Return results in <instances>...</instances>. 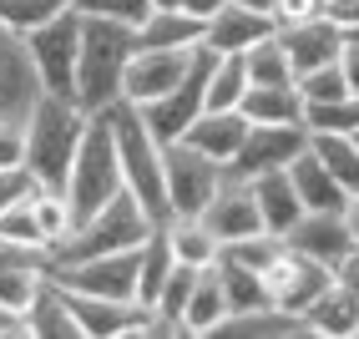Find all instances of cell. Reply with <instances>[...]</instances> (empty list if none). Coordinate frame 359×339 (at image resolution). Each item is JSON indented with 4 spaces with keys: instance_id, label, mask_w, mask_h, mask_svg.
<instances>
[{
    "instance_id": "6da1fadb",
    "label": "cell",
    "mask_w": 359,
    "mask_h": 339,
    "mask_svg": "<svg viewBox=\"0 0 359 339\" xmlns=\"http://www.w3.org/2000/svg\"><path fill=\"white\" fill-rule=\"evenodd\" d=\"M137 51V26L111 15L81 11V51H76V102L86 112H102L122 102V71Z\"/></svg>"
},
{
    "instance_id": "7a4b0ae2",
    "label": "cell",
    "mask_w": 359,
    "mask_h": 339,
    "mask_svg": "<svg viewBox=\"0 0 359 339\" xmlns=\"http://www.w3.org/2000/svg\"><path fill=\"white\" fill-rule=\"evenodd\" d=\"M86 117L91 112L76 96H51V91L31 107V117H26V173H31V182L66 187L76 142L86 132Z\"/></svg>"
},
{
    "instance_id": "3957f363",
    "label": "cell",
    "mask_w": 359,
    "mask_h": 339,
    "mask_svg": "<svg viewBox=\"0 0 359 339\" xmlns=\"http://www.w3.org/2000/svg\"><path fill=\"white\" fill-rule=\"evenodd\" d=\"M107 122L116 137V157H122V187L142 203V213L162 223L167 218V182H162V142L152 137V127L142 122V112L132 102H111Z\"/></svg>"
},
{
    "instance_id": "277c9868",
    "label": "cell",
    "mask_w": 359,
    "mask_h": 339,
    "mask_svg": "<svg viewBox=\"0 0 359 339\" xmlns=\"http://www.w3.org/2000/svg\"><path fill=\"white\" fill-rule=\"evenodd\" d=\"M122 192V157H116V137L107 122V107L86 117V132L76 142V157H71V173H66V203L71 218H86L97 213L102 203H111Z\"/></svg>"
},
{
    "instance_id": "5b68a950",
    "label": "cell",
    "mask_w": 359,
    "mask_h": 339,
    "mask_svg": "<svg viewBox=\"0 0 359 339\" xmlns=\"http://www.w3.org/2000/svg\"><path fill=\"white\" fill-rule=\"evenodd\" d=\"M152 228H157V223L142 213V203L122 187V192H116L111 203H102L97 213L76 218L71 233L61 238L51 253H56V263H76V258H97V253H122V248H142V238H147Z\"/></svg>"
},
{
    "instance_id": "8992f818",
    "label": "cell",
    "mask_w": 359,
    "mask_h": 339,
    "mask_svg": "<svg viewBox=\"0 0 359 339\" xmlns=\"http://www.w3.org/2000/svg\"><path fill=\"white\" fill-rule=\"evenodd\" d=\"M36 77L51 96H76V51H81V11L71 6L61 15H51L46 26L26 31Z\"/></svg>"
},
{
    "instance_id": "52a82bcc",
    "label": "cell",
    "mask_w": 359,
    "mask_h": 339,
    "mask_svg": "<svg viewBox=\"0 0 359 339\" xmlns=\"http://www.w3.org/2000/svg\"><path fill=\"white\" fill-rule=\"evenodd\" d=\"M228 178L223 162L203 157L187 142H162V182H167V218L172 213H203L208 198L218 192V182Z\"/></svg>"
},
{
    "instance_id": "ba28073f",
    "label": "cell",
    "mask_w": 359,
    "mask_h": 339,
    "mask_svg": "<svg viewBox=\"0 0 359 339\" xmlns=\"http://www.w3.org/2000/svg\"><path fill=\"white\" fill-rule=\"evenodd\" d=\"M334 284V269L319 258H309L289 244H278V253L269 258V269H263V288H269V304L294 314V319H304V309L314 304L324 288Z\"/></svg>"
},
{
    "instance_id": "9c48e42d",
    "label": "cell",
    "mask_w": 359,
    "mask_h": 339,
    "mask_svg": "<svg viewBox=\"0 0 359 339\" xmlns=\"http://www.w3.org/2000/svg\"><path fill=\"white\" fill-rule=\"evenodd\" d=\"M212 61H218V51H212V46H198V51H193V66H187V77H182L172 91H167V96H157V102H147V107H137L142 122L152 127L157 142H177V137L187 132V122L203 112Z\"/></svg>"
},
{
    "instance_id": "30bf717a",
    "label": "cell",
    "mask_w": 359,
    "mask_h": 339,
    "mask_svg": "<svg viewBox=\"0 0 359 339\" xmlns=\"http://www.w3.org/2000/svg\"><path fill=\"white\" fill-rule=\"evenodd\" d=\"M304 147H309V127L304 122H248L243 147H238L233 162H228V178L248 182L258 173H278V167H289Z\"/></svg>"
},
{
    "instance_id": "8fae6325",
    "label": "cell",
    "mask_w": 359,
    "mask_h": 339,
    "mask_svg": "<svg viewBox=\"0 0 359 339\" xmlns=\"http://www.w3.org/2000/svg\"><path fill=\"white\" fill-rule=\"evenodd\" d=\"M41 96H46V86L36 77L26 36L0 20V122H26Z\"/></svg>"
},
{
    "instance_id": "7c38bea8",
    "label": "cell",
    "mask_w": 359,
    "mask_h": 339,
    "mask_svg": "<svg viewBox=\"0 0 359 339\" xmlns=\"http://www.w3.org/2000/svg\"><path fill=\"white\" fill-rule=\"evenodd\" d=\"M71 304L81 339H122V334H152V309L142 299H102V294H76L61 288Z\"/></svg>"
},
{
    "instance_id": "4fadbf2b",
    "label": "cell",
    "mask_w": 359,
    "mask_h": 339,
    "mask_svg": "<svg viewBox=\"0 0 359 339\" xmlns=\"http://www.w3.org/2000/svg\"><path fill=\"white\" fill-rule=\"evenodd\" d=\"M51 279L76 294H102V299H137V248L122 253H97L76 263H56Z\"/></svg>"
},
{
    "instance_id": "5bb4252c",
    "label": "cell",
    "mask_w": 359,
    "mask_h": 339,
    "mask_svg": "<svg viewBox=\"0 0 359 339\" xmlns=\"http://www.w3.org/2000/svg\"><path fill=\"white\" fill-rule=\"evenodd\" d=\"M193 51L198 46H187V51H162V46H137L127 71H122V102L132 107H147L157 96H167L182 77L187 66H193Z\"/></svg>"
},
{
    "instance_id": "9a60e30c",
    "label": "cell",
    "mask_w": 359,
    "mask_h": 339,
    "mask_svg": "<svg viewBox=\"0 0 359 339\" xmlns=\"http://www.w3.org/2000/svg\"><path fill=\"white\" fill-rule=\"evenodd\" d=\"M198 218H203L212 233H218V244H238V238H248V233H263L253 187H248L243 178H223L218 192L208 198V208H203Z\"/></svg>"
},
{
    "instance_id": "2e32d148",
    "label": "cell",
    "mask_w": 359,
    "mask_h": 339,
    "mask_svg": "<svg viewBox=\"0 0 359 339\" xmlns=\"http://www.w3.org/2000/svg\"><path fill=\"white\" fill-rule=\"evenodd\" d=\"M278 46H283V56H289L294 77H304V71L329 66L334 56H339L344 31L334 26L329 15H314V20H299V26H278Z\"/></svg>"
},
{
    "instance_id": "e0dca14e",
    "label": "cell",
    "mask_w": 359,
    "mask_h": 339,
    "mask_svg": "<svg viewBox=\"0 0 359 339\" xmlns=\"http://www.w3.org/2000/svg\"><path fill=\"white\" fill-rule=\"evenodd\" d=\"M273 31H278L273 15L248 11V6H238V0H223V11L208 15V36H203V46H212L218 56H243L253 41L273 36Z\"/></svg>"
},
{
    "instance_id": "ac0fdd59",
    "label": "cell",
    "mask_w": 359,
    "mask_h": 339,
    "mask_svg": "<svg viewBox=\"0 0 359 339\" xmlns=\"http://www.w3.org/2000/svg\"><path fill=\"white\" fill-rule=\"evenodd\" d=\"M243 132H248V117L238 112V107H223V112H212V107H203L193 122H187V132H182V142L187 147H198L203 157H212V162H233V152L243 147Z\"/></svg>"
},
{
    "instance_id": "d6986e66",
    "label": "cell",
    "mask_w": 359,
    "mask_h": 339,
    "mask_svg": "<svg viewBox=\"0 0 359 339\" xmlns=\"http://www.w3.org/2000/svg\"><path fill=\"white\" fill-rule=\"evenodd\" d=\"M283 244L299 248V253H309V258H319V263H329V269H339V258L354 248V238L344 228V213L334 208V213H304L299 223L289 228Z\"/></svg>"
},
{
    "instance_id": "ffe728a7",
    "label": "cell",
    "mask_w": 359,
    "mask_h": 339,
    "mask_svg": "<svg viewBox=\"0 0 359 339\" xmlns=\"http://www.w3.org/2000/svg\"><path fill=\"white\" fill-rule=\"evenodd\" d=\"M248 187H253V203H258V218H263V233L289 238V228L304 218V203L294 192L289 167H278V173H258V178H248Z\"/></svg>"
},
{
    "instance_id": "44dd1931",
    "label": "cell",
    "mask_w": 359,
    "mask_h": 339,
    "mask_svg": "<svg viewBox=\"0 0 359 339\" xmlns=\"http://www.w3.org/2000/svg\"><path fill=\"white\" fill-rule=\"evenodd\" d=\"M157 228H162V238H167V248H172V258L187 263V269H208V263L223 258L218 233H212L198 213H172V218H162Z\"/></svg>"
},
{
    "instance_id": "7402d4cb",
    "label": "cell",
    "mask_w": 359,
    "mask_h": 339,
    "mask_svg": "<svg viewBox=\"0 0 359 339\" xmlns=\"http://www.w3.org/2000/svg\"><path fill=\"white\" fill-rule=\"evenodd\" d=\"M304 334H324V339H354L359 334V294L334 279L324 294L304 309Z\"/></svg>"
},
{
    "instance_id": "603a6c76",
    "label": "cell",
    "mask_w": 359,
    "mask_h": 339,
    "mask_svg": "<svg viewBox=\"0 0 359 339\" xmlns=\"http://www.w3.org/2000/svg\"><path fill=\"white\" fill-rule=\"evenodd\" d=\"M208 20L187 15L177 6H152L137 26V46H162V51H187V46H203Z\"/></svg>"
},
{
    "instance_id": "cb8c5ba5",
    "label": "cell",
    "mask_w": 359,
    "mask_h": 339,
    "mask_svg": "<svg viewBox=\"0 0 359 339\" xmlns=\"http://www.w3.org/2000/svg\"><path fill=\"white\" fill-rule=\"evenodd\" d=\"M228 294H223V279H218V263L198 269L193 279V294H187V309H182V334H218L228 324Z\"/></svg>"
},
{
    "instance_id": "d4e9b609",
    "label": "cell",
    "mask_w": 359,
    "mask_h": 339,
    "mask_svg": "<svg viewBox=\"0 0 359 339\" xmlns=\"http://www.w3.org/2000/svg\"><path fill=\"white\" fill-rule=\"evenodd\" d=\"M289 178H294V192H299L304 213H334V208H344V198H349V192L329 178V167L309 152V147L289 162Z\"/></svg>"
},
{
    "instance_id": "484cf974",
    "label": "cell",
    "mask_w": 359,
    "mask_h": 339,
    "mask_svg": "<svg viewBox=\"0 0 359 339\" xmlns=\"http://www.w3.org/2000/svg\"><path fill=\"white\" fill-rule=\"evenodd\" d=\"M20 334H36V339H81L76 319H71V304L61 294V284L51 279L46 284V294L26 309V319H20Z\"/></svg>"
},
{
    "instance_id": "4316f807",
    "label": "cell",
    "mask_w": 359,
    "mask_h": 339,
    "mask_svg": "<svg viewBox=\"0 0 359 339\" xmlns=\"http://www.w3.org/2000/svg\"><path fill=\"white\" fill-rule=\"evenodd\" d=\"M238 112L248 117V122H304V96L299 86H248Z\"/></svg>"
},
{
    "instance_id": "83f0119b",
    "label": "cell",
    "mask_w": 359,
    "mask_h": 339,
    "mask_svg": "<svg viewBox=\"0 0 359 339\" xmlns=\"http://www.w3.org/2000/svg\"><path fill=\"white\" fill-rule=\"evenodd\" d=\"M309 152L329 167V178L344 192H359V147H354V137H344V132H309Z\"/></svg>"
},
{
    "instance_id": "f1b7e54d",
    "label": "cell",
    "mask_w": 359,
    "mask_h": 339,
    "mask_svg": "<svg viewBox=\"0 0 359 339\" xmlns=\"http://www.w3.org/2000/svg\"><path fill=\"white\" fill-rule=\"evenodd\" d=\"M193 279H198V269H187V263H177L167 274L157 299L147 304L152 309V334H182V309H187V294H193Z\"/></svg>"
},
{
    "instance_id": "f546056e",
    "label": "cell",
    "mask_w": 359,
    "mask_h": 339,
    "mask_svg": "<svg viewBox=\"0 0 359 339\" xmlns=\"http://www.w3.org/2000/svg\"><path fill=\"white\" fill-rule=\"evenodd\" d=\"M26 208H31V218H36V228H41V238L46 244H61V238L71 233V203H66V187H46V182H31L26 187Z\"/></svg>"
},
{
    "instance_id": "4dcf8cb0",
    "label": "cell",
    "mask_w": 359,
    "mask_h": 339,
    "mask_svg": "<svg viewBox=\"0 0 359 339\" xmlns=\"http://www.w3.org/2000/svg\"><path fill=\"white\" fill-rule=\"evenodd\" d=\"M172 269H177V258H172V248H167L162 228H152L147 238H142V248H137V299L152 304L157 288L167 284V274H172Z\"/></svg>"
},
{
    "instance_id": "1f68e13d",
    "label": "cell",
    "mask_w": 359,
    "mask_h": 339,
    "mask_svg": "<svg viewBox=\"0 0 359 339\" xmlns=\"http://www.w3.org/2000/svg\"><path fill=\"white\" fill-rule=\"evenodd\" d=\"M243 71H248V86H289L294 81V66H289V56H283V46H278V31L248 46Z\"/></svg>"
},
{
    "instance_id": "d6a6232c",
    "label": "cell",
    "mask_w": 359,
    "mask_h": 339,
    "mask_svg": "<svg viewBox=\"0 0 359 339\" xmlns=\"http://www.w3.org/2000/svg\"><path fill=\"white\" fill-rule=\"evenodd\" d=\"M218 279H223V294L233 314H253V309H269V288H263V274L243 269L233 258H218Z\"/></svg>"
},
{
    "instance_id": "836d02e7",
    "label": "cell",
    "mask_w": 359,
    "mask_h": 339,
    "mask_svg": "<svg viewBox=\"0 0 359 339\" xmlns=\"http://www.w3.org/2000/svg\"><path fill=\"white\" fill-rule=\"evenodd\" d=\"M46 284H51L46 269H0V309L20 324V319H26V309L46 294Z\"/></svg>"
},
{
    "instance_id": "e575fe53",
    "label": "cell",
    "mask_w": 359,
    "mask_h": 339,
    "mask_svg": "<svg viewBox=\"0 0 359 339\" xmlns=\"http://www.w3.org/2000/svg\"><path fill=\"white\" fill-rule=\"evenodd\" d=\"M243 91H248L243 56H218V61H212V71H208V96H203V107H212V112L238 107V102H243Z\"/></svg>"
},
{
    "instance_id": "d590c367",
    "label": "cell",
    "mask_w": 359,
    "mask_h": 339,
    "mask_svg": "<svg viewBox=\"0 0 359 339\" xmlns=\"http://www.w3.org/2000/svg\"><path fill=\"white\" fill-rule=\"evenodd\" d=\"M304 127L309 132H344V137H354L359 132V96L344 91V96H334V102L304 107Z\"/></svg>"
},
{
    "instance_id": "8d00e7d4",
    "label": "cell",
    "mask_w": 359,
    "mask_h": 339,
    "mask_svg": "<svg viewBox=\"0 0 359 339\" xmlns=\"http://www.w3.org/2000/svg\"><path fill=\"white\" fill-rule=\"evenodd\" d=\"M61 11H71V0H0V20H6L11 31H36V26H46L51 15H61Z\"/></svg>"
},
{
    "instance_id": "74e56055",
    "label": "cell",
    "mask_w": 359,
    "mask_h": 339,
    "mask_svg": "<svg viewBox=\"0 0 359 339\" xmlns=\"http://www.w3.org/2000/svg\"><path fill=\"white\" fill-rule=\"evenodd\" d=\"M299 96H304V107H314V102H334V96H344V77H339V61H329V66H314V71H304V77H294Z\"/></svg>"
},
{
    "instance_id": "f35d334b",
    "label": "cell",
    "mask_w": 359,
    "mask_h": 339,
    "mask_svg": "<svg viewBox=\"0 0 359 339\" xmlns=\"http://www.w3.org/2000/svg\"><path fill=\"white\" fill-rule=\"evenodd\" d=\"M278 244H283V238H273V233H248V238H238V244H223V258L263 274V269H269V258L278 253Z\"/></svg>"
},
{
    "instance_id": "ab89813d",
    "label": "cell",
    "mask_w": 359,
    "mask_h": 339,
    "mask_svg": "<svg viewBox=\"0 0 359 339\" xmlns=\"http://www.w3.org/2000/svg\"><path fill=\"white\" fill-rule=\"evenodd\" d=\"M0 269H56V253L46 244H20V238H6L0 233Z\"/></svg>"
},
{
    "instance_id": "60d3db41",
    "label": "cell",
    "mask_w": 359,
    "mask_h": 339,
    "mask_svg": "<svg viewBox=\"0 0 359 339\" xmlns=\"http://www.w3.org/2000/svg\"><path fill=\"white\" fill-rule=\"evenodd\" d=\"M76 11H86V15H111V20H127V26H142V15L152 11V0H76Z\"/></svg>"
},
{
    "instance_id": "b9f144b4",
    "label": "cell",
    "mask_w": 359,
    "mask_h": 339,
    "mask_svg": "<svg viewBox=\"0 0 359 339\" xmlns=\"http://www.w3.org/2000/svg\"><path fill=\"white\" fill-rule=\"evenodd\" d=\"M0 233H6V238H20V244H46L41 228H36V218H31V208H26V198L0 213ZM46 248H51V244H46Z\"/></svg>"
},
{
    "instance_id": "7bdbcfd3",
    "label": "cell",
    "mask_w": 359,
    "mask_h": 339,
    "mask_svg": "<svg viewBox=\"0 0 359 339\" xmlns=\"http://www.w3.org/2000/svg\"><path fill=\"white\" fill-rule=\"evenodd\" d=\"M0 167H26V122H0Z\"/></svg>"
},
{
    "instance_id": "ee69618b",
    "label": "cell",
    "mask_w": 359,
    "mask_h": 339,
    "mask_svg": "<svg viewBox=\"0 0 359 339\" xmlns=\"http://www.w3.org/2000/svg\"><path fill=\"white\" fill-rule=\"evenodd\" d=\"M314 15H324V0H273V26H299Z\"/></svg>"
},
{
    "instance_id": "f6af8a7d",
    "label": "cell",
    "mask_w": 359,
    "mask_h": 339,
    "mask_svg": "<svg viewBox=\"0 0 359 339\" xmlns=\"http://www.w3.org/2000/svg\"><path fill=\"white\" fill-rule=\"evenodd\" d=\"M26 187H31V173H26V167H0V213L26 198Z\"/></svg>"
},
{
    "instance_id": "bcb514c9",
    "label": "cell",
    "mask_w": 359,
    "mask_h": 339,
    "mask_svg": "<svg viewBox=\"0 0 359 339\" xmlns=\"http://www.w3.org/2000/svg\"><path fill=\"white\" fill-rule=\"evenodd\" d=\"M334 61H339L344 91H354V96H359V41H344V46H339V56H334Z\"/></svg>"
},
{
    "instance_id": "7dc6e473",
    "label": "cell",
    "mask_w": 359,
    "mask_h": 339,
    "mask_svg": "<svg viewBox=\"0 0 359 339\" xmlns=\"http://www.w3.org/2000/svg\"><path fill=\"white\" fill-rule=\"evenodd\" d=\"M324 15L339 31H349V26H359V0H324Z\"/></svg>"
},
{
    "instance_id": "c3c4849f",
    "label": "cell",
    "mask_w": 359,
    "mask_h": 339,
    "mask_svg": "<svg viewBox=\"0 0 359 339\" xmlns=\"http://www.w3.org/2000/svg\"><path fill=\"white\" fill-rule=\"evenodd\" d=\"M334 279H339L344 288H354V294H359V244L339 258V269H334Z\"/></svg>"
},
{
    "instance_id": "681fc988",
    "label": "cell",
    "mask_w": 359,
    "mask_h": 339,
    "mask_svg": "<svg viewBox=\"0 0 359 339\" xmlns=\"http://www.w3.org/2000/svg\"><path fill=\"white\" fill-rule=\"evenodd\" d=\"M177 11H187V15L208 20V15H218V11H223V0H177Z\"/></svg>"
},
{
    "instance_id": "f907efd6",
    "label": "cell",
    "mask_w": 359,
    "mask_h": 339,
    "mask_svg": "<svg viewBox=\"0 0 359 339\" xmlns=\"http://www.w3.org/2000/svg\"><path fill=\"white\" fill-rule=\"evenodd\" d=\"M344 228H349V238H354V244H359V192H349V198H344Z\"/></svg>"
},
{
    "instance_id": "816d5d0a",
    "label": "cell",
    "mask_w": 359,
    "mask_h": 339,
    "mask_svg": "<svg viewBox=\"0 0 359 339\" xmlns=\"http://www.w3.org/2000/svg\"><path fill=\"white\" fill-rule=\"evenodd\" d=\"M238 6H248V11H263V15H273V0H238Z\"/></svg>"
},
{
    "instance_id": "f5cc1de1",
    "label": "cell",
    "mask_w": 359,
    "mask_h": 339,
    "mask_svg": "<svg viewBox=\"0 0 359 339\" xmlns=\"http://www.w3.org/2000/svg\"><path fill=\"white\" fill-rule=\"evenodd\" d=\"M0 334H20V324L11 319V314H6V309H0Z\"/></svg>"
},
{
    "instance_id": "db71d44e",
    "label": "cell",
    "mask_w": 359,
    "mask_h": 339,
    "mask_svg": "<svg viewBox=\"0 0 359 339\" xmlns=\"http://www.w3.org/2000/svg\"><path fill=\"white\" fill-rule=\"evenodd\" d=\"M152 6H177V0H152Z\"/></svg>"
},
{
    "instance_id": "11a10c76",
    "label": "cell",
    "mask_w": 359,
    "mask_h": 339,
    "mask_svg": "<svg viewBox=\"0 0 359 339\" xmlns=\"http://www.w3.org/2000/svg\"><path fill=\"white\" fill-rule=\"evenodd\" d=\"M354 147H359V132H354Z\"/></svg>"
},
{
    "instance_id": "9f6ffc18",
    "label": "cell",
    "mask_w": 359,
    "mask_h": 339,
    "mask_svg": "<svg viewBox=\"0 0 359 339\" xmlns=\"http://www.w3.org/2000/svg\"><path fill=\"white\" fill-rule=\"evenodd\" d=\"M71 6H76V0H71Z\"/></svg>"
}]
</instances>
